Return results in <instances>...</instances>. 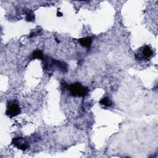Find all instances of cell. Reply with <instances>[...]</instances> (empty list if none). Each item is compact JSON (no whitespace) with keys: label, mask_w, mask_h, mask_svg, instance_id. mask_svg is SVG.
Wrapping results in <instances>:
<instances>
[{"label":"cell","mask_w":158,"mask_h":158,"mask_svg":"<svg viewBox=\"0 0 158 158\" xmlns=\"http://www.w3.org/2000/svg\"><path fill=\"white\" fill-rule=\"evenodd\" d=\"M69 90L71 95L75 97H85L88 93V88L80 83H74L69 86Z\"/></svg>","instance_id":"obj_1"},{"label":"cell","mask_w":158,"mask_h":158,"mask_svg":"<svg viewBox=\"0 0 158 158\" xmlns=\"http://www.w3.org/2000/svg\"><path fill=\"white\" fill-rule=\"evenodd\" d=\"M78 41L82 46H84V47H85V48H90V46L92 43V38L91 37H87L79 39Z\"/></svg>","instance_id":"obj_5"},{"label":"cell","mask_w":158,"mask_h":158,"mask_svg":"<svg viewBox=\"0 0 158 158\" xmlns=\"http://www.w3.org/2000/svg\"><path fill=\"white\" fill-rule=\"evenodd\" d=\"M57 15H58V17H59V16H62V14L60 12H59V11H58V13H57Z\"/></svg>","instance_id":"obj_9"},{"label":"cell","mask_w":158,"mask_h":158,"mask_svg":"<svg viewBox=\"0 0 158 158\" xmlns=\"http://www.w3.org/2000/svg\"><path fill=\"white\" fill-rule=\"evenodd\" d=\"M35 15L33 11H28V12L26 14V21L28 22H33L35 20Z\"/></svg>","instance_id":"obj_7"},{"label":"cell","mask_w":158,"mask_h":158,"mask_svg":"<svg viewBox=\"0 0 158 158\" xmlns=\"http://www.w3.org/2000/svg\"><path fill=\"white\" fill-rule=\"evenodd\" d=\"M32 58L34 59H43L44 56L43 53L40 50H36L34 51L32 53Z\"/></svg>","instance_id":"obj_8"},{"label":"cell","mask_w":158,"mask_h":158,"mask_svg":"<svg viewBox=\"0 0 158 158\" xmlns=\"http://www.w3.org/2000/svg\"><path fill=\"white\" fill-rule=\"evenodd\" d=\"M12 143L17 148L22 151L26 150L29 147L27 141L22 137L14 138L12 141Z\"/></svg>","instance_id":"obj_4"},{"label":"cell","mask_w":158,"mask_h":158,"mask_svg":"<svg viewBox=\"0 0 158 158\" xmlns=\"http://www.w3.org/2000/svg\"><path fill=\"white\" fill-rule=\"evenodd\" d=\"M100 104L106 106V107H109V106H110L112 104H113V103L111 101V100H110L109 99V98L108 97H105V98H103V99H101L100 101Z\"/></svg>","instance_id":"obj_6"},{"label":"cell","mask_w":158,"mask_h":158,"mask_svg":"<svg viewBox=\"0 0 158 158\" xmlns=\"http://www.w3.org/2000/svg\"><path fill=\"white\" fill-rule=\"evenodd\" d=\"M21 113V109L18 103L15 101H9L7 104V109L6 111V114L12 118L15 116H17Z\"/></svg>","instance_id":"obj_2"},{"label":"cell","mask_w":158,"mask_h":158,"mask_svg":"<svg viewBox=\"0 0 158 158\" xmlns=\"http://www.w3.org/2000/svg\"><path fill=\"white\" fill-rule=\"evenodd\" d=\"M153 53L151 46L146 45L140 49L138 53L135 54L136 59L138 60H148L151 58Z\"/></svg>","instance_id":"obj_3"}]
</instances>
